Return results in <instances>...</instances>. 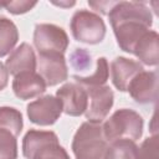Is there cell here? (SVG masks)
<instances>
[{
	"mask_svg": "<svg viewBox=\"0 0 159 159\" xmlns=\"http://www.w3.org/2000/svg\"><path fill=\"white\" fill-rule=\"evenodd\" d=\"M120 50L133 53L137 42L153 25V15L144 2L116 1L107 12Z\"/></svg>",
	"mask_w": 159,
	"mask_h": 159,
	"instance_id": "cell-1",
	"label": "cell"
},
{
	"mask_svg": "<svg viewBox=\"0 0 159 159\" xmlns=\"http://www.w3.org/2000/svg\"><path fill=\"white\" fill-rule=\"evenodd\" d=\"M22 154L26 159H70L56 133L51 130L30 129L22 139Z\"/></svg>",
	"mask_w": 159,
	"mask_h": 159,
	"instance_id": "cell-2",
	"label": "cell"
},
{
	"mask_svg": "<svg viewBox=\"0 0 159 159\" xmlns=\"http://www.w3.org/2000/svg\"><path fill=\"white\" fill-rule=\"evenodd\" d=\"M143 118L142 116L128 108H122L116 111L109 119L102 125L103 135L108 143L128 139L132 142L138 140L143 133Z\"/></svg>",
	"mask_w": 159,
	"mask_h": 159,
	"instance_id": "cell-3",
	"label": "cell"
},
{
	"mask_svg": "<svg viewBox=\"0 0 159 159\" xmlns=\"http://www.w3.org/2000/svg\"><path fill=\"white\" fill-rule=\"evenodd\" d=\"M107 147L108 142L98 123H82L72 140V152L76 159H104Z\"/></svg>",
	"mask_w": 159,
	"mask_h": 159,
	"instance_id": "cell-4",
	"label": "cell"
},
{
	"mask_svg": "<svg viewBox=\"0 0 159 159\" xmlns=\"http://www.w3.org/2000/svg\"><path fill=\"white\" fill-rule=\"evenodd\" d=\"M72 36L80 42L96 45L106 36V24L103 19L89 10H77L70 24Z\"/></svg>",
	"mask_w": 159,
	"mask_h": 159,
	"instance_id": "cell-5",
	"label": "cell"
},
{
	"mask_svg": "<svg viewBox=\"0 0 159 159\" xmlns=\"http://www.w3.org/2000/svg\"><path fill=\"white\" fill-rule=\"evenodd\" d=\"M70 43L66 31L53 24H37L34 31V45L39 53H65Z\"/></svg>",
	"mask_w": 159,
	"mask_h": 159,
	"instance_id": "cell-6",
	"label": "cell"
},
{
	"mask_svg": "<svg viewBox=\"0 0 159 159\" xmlns=\"http://www.w3.org/2000/svg\"><path fill=\"white\" fill-rule=\"evenodd\" d=\"M84 89L88 97V104L84 112L86 118L91 123L101 124L103 119H106L113 106V101H114L113 91L111 89L109 86L106 84L84 87Z\"/></svg>",
	"mask_w": 159,
	"mask_h": 159,
	"instance_id": "cell-7",
	"label": "cell"
},
{
	"mask_svg": "<svg viewBox=\"0 0 159 159\" xmlns=\"http://www.w3.org/2000/svg\"><path fill=\"white\" fill-rule=\"evenodd\" d=\"M27 117L30 122L37 125H51L53 124L63 112L62 102L51 94L37 98L27 104Z\"/></svg>",
	"mask_w": 159,
	"mask_h": 159,
	"instance_id": "cell-8",
	"label": "cell"
},
{
	"mask_svg": "<svg viewBox=\"0 0 159 159\" xmlns=\"http://www.w3.org/2000/svg\"><path fill=\"white\" fill-rule=\"evenodd\" d=\"M39 72L46 86H56L68 77V70L63 53L48 52L39 53Z\"/></svg>",
	"mask_w": 159,
	"mask_h": 159,
	"instance_id": "cell-9",
	"label": "cell"
},
{
	"mask_svg": "<svg viewBox=\"0 0 159 159\" xmlns=\"http://www.w3.org/2000/svg\"><path fill=\"white\" fill-rule=\"evenodd\" d=\"M127 91L130 97L140 104L152 103L158 97V76L153 71H142L129 82Z\"/></svg>",
	"mask_w": 159,
	"mask_h": 159,
	"instance_id": "cell-10",
	"label": "cell"
},
{
	"mask_svg": "<svg viewBox=\"0 0 159 159\" xmlns=\"http://www.w3.org/2000/svg\"><path fill=\"white\" fill-rule=\"evenodd\" d=\"M56 97L62 102L63 112L72 117L83 114L87 109L88 97L84 87L78 83H65L56 92Z\"/></svg>",
	"mask_w": 159,
	"mask_h": 159,
	"instance_id": "cell-11",
	"label": "cell"
},
{
	"mask_svg": "<svg viewBox=\"0 0 159 159\" xmlns=\"http://www.w3.org/2000/svg\"><path fill=\"white\" fill-rule=\"evenodd\" d=\"M46 83L40 73L34 72H22L14 76L12 91L15 96L20 99H31L42 94L46 91Z\"/></svg>",
	"mask_w": 159,
	"mask_h": 159,
	"instance_id": "cell-12",
	"label": "cell"
},
{
	"mask_svg": "<svg viewBox=\"0 0 159 159\" xmlns=\"http://www.w3.org/2000/svg\"><path fill=\"white\" fill-rule=\"evenodd\" d=\"M142 71H144V68L138 61L122 56L116 57L111 63L112 82L114 87L120 92H125L133 77Z\"/></svg>",
	"mask_w": 159,
	"mask_h": 159,
	"instance_id": "cell-13",
	"label": "cell"
},
{
	"mask_svg": "<svg viewBox=\"0 0 159 159\" xmlns=\"http://www.w3.org/2000/svg\"><path fill=\"white\" fill-rule=\"evenodd\" d=\"M37 58L32 50V47L22 42L15 50H12L5 62V67L7 72L12 76H16L22 72H34L36 70Z\"/></svg>",
	"mask_w": 159,
	"mask_h": 159,
	"instance_id": "cell-14",
	"label": "cell"
},
{
	"mask_svg": "<svg viewBox=\"0 0 159 159\" xmlns=\"http://www.w3.org/2000/svg\"><path fill=\"white\" fill-rule=\"evenodd\" d=\"M133 55L147 66H157L159 62V36L157 31L149 30L135 45Z\"/></svg>",
	"mask_w": 159,
	"mask_h": 159,
	"instance_id": "cell-15",
	"label": "cell"
},
{
	"mask_svg": "<svg viewBox=\"0 0 159 159\" xmlns=\"http://www.w3.org/2000/svg\"><path fill=\"white\" fill-rule=\"evenodd\" d=\"M19 41L16 25L6 17H0V57L10 53Z\"/></svg>",
	"mask_w": 159,
	"mask_h": 159,
	"instance_id": "cell-16",
	"label": "cell"
},
{
	"mask_svg": "<svg viewBox=\"0 0 159 159\" xmlns=\"http://www.w3.org/2000/svg\"><path fill=\"white\" fill-rule=\"evenodd\" d=\"M109 70H108V62L106 57L97 58V67L96 71L91 76H77L75 75L73 78L76 83L83 86V87H91V86H103L106 84L108 80Z\"/></svg>",
	"mask_w": 159,
	"mask_h": 159,
	"instance_id": "cell-17",
	"label": "cell"
},
{
	"mask_svg": "<svg viewBox=\"0 0 159 159\" xmlns=\"http://www.w3.org/2000/svg\"><path fill=\"white\" fill-rule=\"evenodd\" d=\"M135 143L128 139L111 142L107 147L104 159H135Z\"/></svg>",
	"mask_w": 159,
	"mask_h": 159,
	"instance_id": "cell-18",
	"label": "cell"
},
{
	"mask_svg": "<svg viewBox=\"0 0 159 159\" xmlns=\"http://www.w3.org/2000/svg\"><path fill=\"white\" fill-rule=\"evenodd\" d=\"M24 125L22 114L14 107H0V127L10 129L16 137L21 133Z\"/></svg>",
	"mask_w": 159,
	"mask_h": 159,
	"instance_id": "cell-19",
	"label": "cell"
},
{
	"mask_svg": "<svg viewBox=\"0 0 159 159\" xmlns=\"http://www.w3.org/2000/svg\"><path fill=\"white\" fill-rule=\"evenodd\" d=\"M17 137L7 128L0 127V159L17 158Z\"/></svg>",
	"mask_w": 159,
	"mask_h": 159,
	"instance_id": "cell-20",
	"label": "cell"
},
{
	"mask_svg": "<svg viewBox=\"0 0 159 159\" xmlns=\"http://www.w3.org/2000/svg\"><path fill=\"white\" fill-rule=\"evenodd\" d=\"M159 139L154 134L135 148V159H159Z\"/></svg>",
	"mask_w": 159,
	"mask_h": 159,
	"instance_id": "cell-21",
	"label": "cell"
},
{
	"mask_svg": "<svg viewBox=\"0 0 159 159\" xmlns=\"http://www.w3.org/2000/svg\"><path fill=\"white\" fill-rule=\"evenodd\" d=\"M70 62L76 71H87L92 65L91 53L84 48H76L70 55Z\"/></svg>",
	"mask_w": 159,
	"mask_h": 159,
	"instance_id": "cell-22",
	"label": "cell"
},
{
	"mask_svg": "<svg viewBox=\"0 0 159 159\" xmlns=\"http://www.w3.org/2000/svg\"><path fill=\"white\" fill-rule=\"evenodd\" d=\"M36 4V1H6L0 2V7H5L9 12L14 15H20L30 11Z\"/></svg>",
	"mask_w": 159,
	"mask_h": 159,
	"instance_id": "cell-23",
	"label": "cell"
},
{
	"mask_svg": "<svg viewBox=\"0 0 159 159\" xmlns=\"http://www.w3.org/2000/svg\"><path fill=\"white\" fill-rule=\"evenodd\" d=\"M7 81H9V72L5 65L0 62V91H2L7 86Z\"/></svg>",
	"mask_w": 159,
	"mask_h": 159,
	"instance_id": "cell-24",
	"label": "cell"
}]
</instances>
